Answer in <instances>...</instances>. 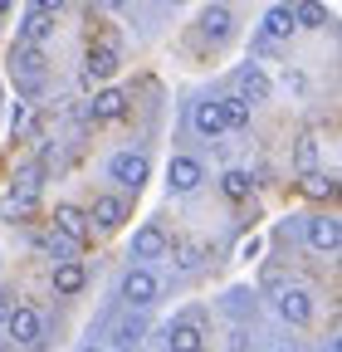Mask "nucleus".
<instances>
[{
  "mask_svg": "<svg viewBox=\"0 0 342 352\" xmlns=\"http://www.w3.org/2000/svg\"><path fill=\"white\" fill-rule=\"evenodd\" d=\"M122 113H127V94H117V88H103V94L93 98V108H89L93 122H113V118H122Z\"/></svg>",
  "mask_w": 342,
  "mask_h": 352,
  "instance_id": "obj_15",
  "label": "nucleus"
},
{
  "mask_svg": "<svg viewBox=\"0 0 342 352\" xmlns=\"http://www.w3.org/2000/svg\"><path fill=\"white\" fill-rule=\"evenodd\" d=\"M54 230L69 240V245H89V210H78V206H54Z\"/></svg>",
  "mask_w": 342,
  "mask_h": 352,
  "instance_id": "obj_3",
  "label": "nucleus"
},
{
  "mask_svg": "<svg viewBox=\"0 0 342 352\" xmlns=\"http://www.w3.org/2000/svg\"><path fill=\"white\" fill-rule=\"evenodd\" d=\"M157 294H161V284H157L152 270H127V274H122V298L133 303V308H147Z\"/></svg>",
  "mask_w": 342,
  "mask_h": 352,
  "instance_id": "obj_4",
  "label": "nucleus"
},
{
  "mask_svg": "<svg viewBox=\"0 0 342 352\" xmlns=\"http://www.w3.org/2000/svg\"><path fill=\"white\" fill-rule=\"evenodd\" d=\"M304 196L332 201V196H337V176H332V171H308V176H304Z\"/></svg>",
  "mask_w": 342,
  "mask_h": 352,
  "instance_id": "obj_20",
  "label": "nucleus"
},
{
  "mask_svg": "<svg viewBox=\"0 0 342 352\" xmlns=\"http://www.w3.org/2000/svg\"><path fill=\"white\" fill-rule=\"evenodd\" d=\"M249 186H254V182H249V171H240V166L220 176V191H225L230 201H244V196H249Z\"/></svg>",
  "mask_w": 342,
  "mask_h": 352,
  "instance_id": "obj_24",
  "label": "nucleus"
},
{
  "mask_svg": "<svg viewBox=\"0 0 342 352\" xmlns=\"http://www.w3.org/2000/svg\"><path fill=\"white\" fill-rule=\"evenodd\" d=\"M279 352H288V347H279Z\"/></svg>",
  "mask_w": 342,
  "mask_h": 352,
  "instance_id": "obj_34",
  "label": "nucleus"
},
{
  "mask_svg": "<svg viewBox=\"0 0 342 352\" xmlns=\"http://www.w3.org/2000/svg\"><path fill=\"white\" fill-rule=\"evenodd\" d=\"M10 6H15V0H0V15H5V10H10Z\"/></svg>",
  "mask_w": 342,
  "mask_h": 352,
  "instance_id": "obj_31",
  "label": "nucleus"
},
{
  "mask_svg": "<svg viewBox=\"0 0 342 352\" xmlns=\"http://www.w3.org/2000/svg\"><path fill=\"white\" fill-rule=\"evenodd\" d=\"M10 308H15V298H10L5 289H0V323H5V318H10Z\"/></svg>",
  "mask_w": 342,
  "mask_h": 352,
  "instance_id": "obj_29",
  "label": "nucleus"
},
{
  "mask_svg": "<svg viewBox=\"0 0 342 352\" xmlns=\"http://www.w3.org/2000/svg\"><path fill=\"white\" fill-rule=\"evenodd\" d=\"M298 25H293V0H288V6H274L269 15H264V34L269 39H288Z\"/></svg>",
  "mask_w": 342,
  "mask_h": 352,
  "instance_id": "obj_19",
  "label": "nucleus"
},
{
  "mask_svg": "<svg viewBox=\"0 0 342 352\" xmlns=\"http://www.w3.org/2000/svg\"><path fill=\"white\" fill-rule=\"evenodd\" d=\"M171 6H181V0H171Z\"/></svg>",
  "mask_w": 342,
  "mask_h": 352,
  "instance_id": "obj_33",
  "label": "nucleus"
},
{
  "mask_svg": "<svg viewBox=\"0 0 342 352\" xmlns=\"http://www.w3.org/2000/svg\"><path fill=\"white\" fill-rule=\"evenodd\" d=\"M220 118H225V127H249V103L235 94V98H220Z\"/></svg>",
  "mask_w": 342,
  "mask_h": 352,
  "instance_id": "obj_23",
  "label": "nucleus"
},
{
  "mask_svg": "<svg viewBox=\"0 0 342 352\" xmlns=\"http://www.w3.org/2000/svg\"><path fill=\"white\" fill-rule=\"evenodd\" d=\"M142 333H147V323H142V318H122V323H117V347L133 352V347L142 342Z\"/></svg>",
  "mask_w": 342,
  "mask_h": 352,
  "instance_id": "obj_25",
  "label": "nucleus"
},
{
  "mask_svg": "<svg viewBox=\"0 0 342 352\" xmlns=\"http://www.w3.org/2000/svg\"><path fill=\"white\" fill-rule=\"evenodd\" d=\"M293 166L298 171H318V132H304V138H298V147H293Z\"/></svg>",
  "mask_w": 342,
  "mask_h": 352,
  "instance_id": "obj_21",
  "label": "nucleus"
},
{
  "mask_svg": "<svg viewBox=\"0 0 342 352\" xmlns=\"http://www.w3.org/2000/svg\"><path fill=\"white\" fill-rule=\"evenodd\" d=\"M274 308H279V318H284V323H308V318H313V303H308L304 289H284Z\"/></svg>",
  "mask_w": 342,
  "mask_h": 352,
  "instance_id": "obj_10",
  "label": "nucleus"
},
{
  "mask_svg": "<svg viewBox=\"0 0 342 352\" xmlns=\"http://www.w3.org/2000/svg\"><path fill=\"white\" fill-rule=\"evenodd\" d=\"M308 245H313V250H328V254H332V250L342 245V226H337L332 215H313V220H308Z\"/></svg>",
  "mask_w": 342,
  "mask_h": 352,
  "instance_id": "obj_11",
  "label": "nucleus"
},
{
  "mask_svg": "<svg viewBox=\"0 0 342 352\" xmlns=\"http://www.w3.org/2000/svg\"><path fill=\"white\" fill-rule=\"evenodd\" d=\"M59 6H64V0H34V10H45V15H54Z\"/></svg>",
  "mask_w": 342,
  "mask_h": 352,
  "instance_id": "obj_30",
  "label": "nucleus"
},
{
  "mask_svg": "<svg viewBox=\"0 0 342 352\" xmlns=\"http://www.w3.org/2000/svg\"><path fill=\"white\" fill-rule=\"evenodd\" d=\"M166 347L171 352H205V333L196 323H176V328L166 333Z\"/></svg>",
  "mask_w": 342,
  "mask_h": 352,
  "instance_id": "obj_17",
  "label": "nucleus"
},
{
  "mask_svg": "<svg viewBox=\"0 0 342 352\" xmlns=\"http://www.w3.org/2000/svg\"><path fill=\"white\" fill-rule=\"evenodd\" d=\"M89 220H93L98 230H117L122 220H127V201L122 196H98L93 210H89Z\"/></svg>",
  "mask_w": 342,
  "mask_h": 352,
  "instance_id": "obj_8",
  "label": "nucleus"
},
{
  "mask_svg": "<svg viewBox=\"0 0 342 352\" xmlns=\"http://www.w3.org/2000/svg\"><path fill=\"white\" fill-rule=\"evenodd\" d=\"M30 127H34V122H30V108H25V103H15V113H10V132H15V138H25Z\"/></svg>",
  "mask_w": 342,
  "mask_h": 352,
  "instance_id": "obj_28",
  "label": "nucleus"
},
{
  "mask_svg": "<svg viewBox=\"0 0 342 352\" xmlns=\"http://www.w3.org/2000/svg\"><path fill=\"white\" fill-rule=\"evenodd\" d=\"M191 122H196V132H201V138H216V132H225V118H220V103H196V113H191Z\"/></svg>",
  "mask_w": 342,
  "mask_h": 352,
  "instance_id": "obj_18",
  "label": "nucleus"
},
{
  "mask_svg": "<svg viewBox=\"0 0 342 352\" xmlns=\"http://www.w3.org/2000/svg\"><path fill=\"white\" fill-rule=\"evenodd\" d=\"M83 352H103V347H83Z\"/></svg>",
  "mask_w": 342,
  "mask_h": 352,
  "instance_id": "obj_32",
  "label": "nucleus"
},
{
  "mask_svg": "<svg viewBox=\"0 0 342 352\" xmlns=\"http://www.w3.org/2000/svg\"><path fill=\"white\" fill-rule=\"evenodd\" d=\"M34 245H39V250H49V254H59V259H64V254H69V250H73V245H69V240H64V235H59V230H45V235H39V240H34Z\"/></svg>",
  "mask_w": 342,
  "mask_h": 352,
  "instance_id": "obj_26",
  "label": "nucleus"
},
{
  "mask_svg": "<svg viewBox=\"0 0 342 352\" xmlns=\"http://www.w3.org/2000/svg\"><path fill=\"white\" fill-rule=\"evenodd\" d=\"M117 50H113V44H93V50H89V59H83V83H103V78H113L117 74Z\"/></svg>",
  "mask_w": 342,
  "mask_h": 352,
  "instance_id": "obj_5",
  "label": "nucleus"
},
{
  "mask_svg": "<svg viewBox=\"0 0 342 352\" xmlns=\"http://www.w3.org/2000/svg\"><path fill=\"white\" fill-rule=\"evenodd\" d=\"M166 182H171V191H176V196L196 191V186H201V162H196V157H171Z\"/></svg>",
  "mask_w": 342,
  "mask_h": 352,
  "instance_id": "obj_7",
  "label": "nucleus"
},
{
  "mask_svg": "<svg viewBox=\"0 0 342 352\" xmlns=\"http://www.w3.org/2000/svg\"><path fill=\"white\" fill-rule=\"evenodd\" d=\"M108 176H113L117 186H133V191H137L147 176H152V162H147L142 152H117V157L108 162Z\"/></svg>",
  "mask_w": 342,
  "mask_h": 352,
  "instance_id": "obj_2",
  "label": "nucleus"
},
{
  "mask_svg": "<svg viewBox=\"0 0 342 352\" xmlns=\"http://www.w3.org/2000/svg\"><path fill=\"white\" fill-rule=\"evenodd\" d=\"M5 328H10V338H15V342H25V347H30V342H39V333H45V323H39V314H34L30 303H15V308H10Z\"/></svg>",
  "mask_w": 342,
  "mask_h": 352,
  "instance_id": "obj_6",
  "label": "nucleus"
},
{
  "mask_svg": "<svg viewBox=\"0 0 342 352\" xmlns=\"http://www.w3.org/2000/svg\"><path fill=\"white\" fill-rule=\"evenodd\" d=\"M201 30H205L210 39H225V34H230V10H225V6H210V10L201 15Z\"/></svg>",
  "mask_w": 342,
  "mask_h": 352,
  "instance_id": "obj_22",
  "label": "nucleus"
},
{
  "mask_svg": "<svg viewBox=\"0 0 342 352\" xmlns=\"http://www.w3.org/2000/svg\"><path fill=\"white\" fill-rule=\"evenodd\" d=\"M166 250H171V240H166L157 226H142V230L133 235V254H137V259H161Z\"/></svg>",
  "mask_w": 342,
  "mask_h": 352,
  "instance_id": "obj_14",
  "label": "nucleus"
},
{
  "mask_svg": "<svg viewBox=\"0 0 342 352\" xmlns=\"http://www.w3.org/2000/svg\"><path fill=\"white\" fill-rule=\"evenodd\" d=\"M201 259H205L201 245H181V250H176V264H181V270H201Z\"/></svg>",
  "mask_w": 342,
  "mask_h": 352,
  "instance_id": "obj_27",
  "label": "nucleus"
},
{
  "mask_svg": "<svg viewBox=\"0 0 342 352\" xmlns=\"http://www.w3.org/2000/svg\"><path fill=\"white\" fill-rule=\"evenodd\" d=\"M293 25L298 30H332V10L323 0H293Z\"/></svg>",
  "mask_w": 342,
  "mask_h": 352,
  "instance_id": "obj_9",
  "label": "nucleus"
},
{
  "mask_svg": "<svg viewBox=\"0 0 342 352\" xmlns=\"http://www.w3.org/2000/svg\"><path fill=\"white\" fill-rule=\"evenodd\" d=\"M240 98H244L249 108L269 98V78H264V69H260V64H244V69H240Z\"/></svg>",
  "mask_w": 342,
  "mask_h": 352,
  "instance_id": "obj_12",
  "label": "nucleus"
},
{
  "mask_svg": "<svg viewBox=\"0 0 342 352\" xmlns=\"http://www.w3.org/2000/svg\"><path fill=\"white\" fill-rule=\"evenodd\" d=\"M49 34H54V15H45V10H30V15L20 20V39L30 44V50H39Z\"/></svg>",
  "mask_w": 342,
  "mask_h": 352,
  "instance_id": "obj_13",
  "label": "nucleus"
},
{
  "mask_svg": "<svg viewBox=\"0 0 342 352\" xmlns=\"http://www.w3.org/2000/svg\"><path fill=\"white\" fill-rule=\"evenodd\" d=\"M83 284H89V270H83L78 259H64V264H54V294H78Z\"/></svg>",
  "mask_w": 342,
  "mask_h": 352,
  "instance_id": "obj_16",
  "label": "nucleus"
},
{
  "mask_svg": "<svg viewBox=\"0 0 342 352\" xmlns=\"http://www.w3.org/2000/svg\"><path fill=\"white\" fill-rule=\"evenodd\" d=\"M10 74H15V88L25 98H39L45 94V74H49V64H45V50H15L10 54Z\"/></svg>",
  "mask_w": 342,
  "mask_h": 352,
  "instance_id": "obj_1",
  "label": "nucleus"
}]
</instances>
